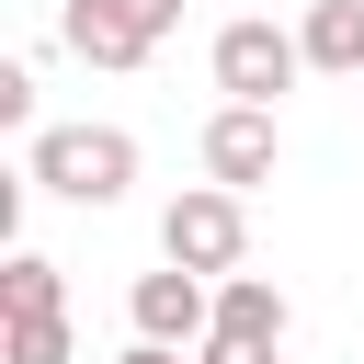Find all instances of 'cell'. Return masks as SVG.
Instances as JSON below:
<instances>
[{"label":"cell","instance_id":"6da1fadb","mask_svg":"<svg viewBox=\"0 0 364 364\" xmlns=\"http://www.w3.org/2000/svg\"><path fill=\"white\" fill-rule=\"evenodd\" d=\"M23 182L57 193V205H91V216H102V205L136 193V136H125V125H34Z\"/></svg>","mask_w":364,"mask_h":364},{"label":"cell","instance_id":"7a4b0ae2","mask_svg":"<svg viewBox=\"0 0 364 364\" xmlns=\"http://www.w3.org/2000/svg\"><path fill=\"white\" fill-rule=\"evenodd\" d=\"M159 262H182V273L228 284V273L250 262V205H239L228 182H182V193L159 205Z\"/></svg>","mask_w":364,"mask_h":364},{"label":"cell","instance_id":"3957f363","mask_svg":"<svg viewBox=\"0 0 364 364\" xmlns=\"http://www.w3.org/2000/svg\"><path fill=\"white\" fill-rule=\"evenodd\" d=\"M171 23H182V0H68L57 11V46L91 57V68H148L171 46Z\"/></svg>","mask_w":364,"mask_h":364},{"label":"cell","instance_id":"277c9868","mask_svg":"<svg viewBox=\"0 0 364 364\" xmlns=\"http://www.w3.org/2000/svg\"><path fill=\"white\" fill-rule=\"evenodd\" d=\"M307 80V46H296V23H216V91L228 102H284Z\"/></svg>","mask_w":364,"mask_h":364},{"label":"cell","instance_id":"5b68a950","mask_svg":"<svg viewBox=\"0 0 364 364\" xmlns=\"http://www.w3.org/2000/svg\"><path fill=\"white\" fill-rule=\"evenodd\" d=\"M193 159H205V182H228V193H262V182L284 171V125H273V102H216Z\"/></svg>","mask_w":364,"mask_h":364},{"label":"cell","instance_id":"8992f818","mask_svg":"<svg viewBox=\"0 0 364 364\" xmlns=\"http://www.w3.org/2000/svg\"><path fill=\"white\" fill-rule=\"evenodd\" d=\"M125 318H136V341L205 353V341H216V284H205V273H182V262H159V273H136V284H125Z\"/></svg>","mask_w":364,"mask_h":364},{"label":"cell","instance_id":"52a82bcc","mask_svg":"<svg viewBox=\"0 0 364 364\" xmlns=\"http://www.w3.org/2000/svg\"><path fill=\"white\" fill-rule=\"evenodd\" d=\"M284 330H296V307H284L273 273H228V284H216V341H262V353H284Z\"/></svg>","mask_w":364,"mask_h":364},{"label":"cell","instance_id":"ba28073f","mask_svg":"<svg viewBox=\"0 0 364 364\" xmlns=\"http://www.w3.org/2000/svg\"><path fill=\"white\" fill-rule=\"evenodd\" d=\"M296 46L318 80H364V0H307L296 11Z\"/></svg>","mask_w":364,"mask_h":364},{"label":"cell","instance_id":"9c48e42d","mask_svg":"<svg viewBox=\"0 0 364 364\" xmlns=\"http://www.w3.org/2000/svg\"><path fill=\"white\" fill-rule=\"evenodd\" d=\"M0 318H68V273L46 250H0Z\"/></svg>","mask_w":364,"mask_h":364},{"label":"cell","instance_id":"30bf717a","mask_svg":"<svg viewBox=\"0 0 364 364\" xmlns=\"http://www.w3.org/2000/svg\"><path fill=\"white\" fill-rule=\"evenodd\" d=\"M0 364H68V318H11Z\"/></svg>","mask_w":364,"mask_h":364},{"label":"cell","instance_id":"8fae6325","mask_svg":"<svg viewBox=\"0 0 364 364\" xmlns=\"http://www.w3.org/2000/svg\"><path fill=\"white\" fill-rule=\"evenodd\" d=\"M0 125L34 136V68H23V57H0Z\"/></svg>","mask_w":364,"mask_h":364},{"label":"cell","instance_id":"7c38bea8","mask_svg":"<svg viewBox=\"0 0 364 364\" xmlns=\"http://www.w3.org/2000/svg\"><path fill=\"white\" fill-rule=\"evenodd\" d=\"M193 364H273V353H262V341H205Z\"/></svg>","mask_w":364,"mask_h":364},{"label":"cell","instance_id":"4fadbf2b","mask_svg":"<svg viewBox=\"0 0 364 364\" xmlns=\"http://www.w3.org/2000/svg\"><path fill=\"white\" fill-rule=\"evenodd\" d=\"M125 364H182V353L171 341H125Z\"/></svg>","mask_w":364,"mask_h":364}]
</instances>
